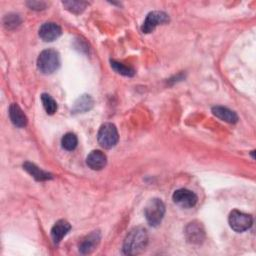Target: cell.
Here are the masks:
<instances>
[{"label":"cell","mask_w":256,"mask_h":256,"mask_svg":"<svg viewBox=\"0 0 256 256\" xmlns=\"http://www.w3.org/2000/svg\"><path fill=\"white\" fill-rule=\"evenodd\" d=\"M61 144H62V147L65 150L72 151L76 148V146L78 144L77 136L74 133H71V132L66 133L61 139Z\"/></svg>","instance_id":"17"},{"label":"cell","mask_w":256,"mask_h":256,"mask_svg":"<svg viewBox=\"0 0 256 256\" xmlns=\"http://www.w3.org/2000/svg\"><path fill=\"white\" fill-rule=\"evenodd\" d=\"M228 222L230 227L236 232H244L248 230L253 223V218L251 215L244 212L233 210L229 214Z\"/></svg>","instance_id":"5"},{"label":"cell","mask_w":256,"mask_h":256,"mask_svg":"<svg viewBox=\"0 0 256 256\" xmlns=\"http://www.w3.org/2000/svg\"><path fill=\"white\" fill-rule=\"evenodd\" d=\"M94 101L90 95L84 94L81 95L74 103V106L72 108L73 113H83L86 111H89L93 107Z\"/></svg>","instance_id":"16"},{"label":"cell","mask_w":256,"mask_h":256,"mask_svg":"<svg viewBox=\"0 0 256 256\" xmlns=\"http://www.w3.org/2000/svg\"><path fill=\"white\" fill-rule=\"evenodd\" d=\"M111 67L119 74L121 75H124V76H133L134 75V69L129 67V66H126L124 65L123 63H120L118 61H115V60H111Z\"/></svg>","instance_id":"20"},{"label":"cell","mask_w":256,"mask_h":256,"mask_svg":"<svg viewBox=\"0 0 256 256\" xmlns=\"http://www.w3.org/2000/svg\"><path fill=\"white\" fill-rule=\"evenodd\" d=\"M71 225L66 220H58L51 229V237L55 244H58L62 238L69 232Z\"/></svg>","instance_id":"12"},{"label":"cell","mask_w":256,"mask_h":256,"mask_svg":"<svg viewBox=\"0 0 256 256\" xmlns=\"http://www.w3.org/2000/svg\"><path fill=\"white\" fill-rule=\"evenodd\" d=\"M27 5L33 9V10H43L46 7V2L43 1H30L27 3Z\"/></svg>","instance_id":"22"},{"label":"cell","mask_w":256,"mask_h":256,"mask_svg":"<svg viewBox=\"0 0 256 256\" xmlns=\"http://www.w3.org/2000/svg\"><path fill=\"white\" fill-rule=\"evenodd\" d=\"M165 214V205L161 201V199L153 198L148 201L144 208V215L147 222L153 226H158Z\"/></svg>","instance_id":"3"},{"label":"cell","mask_w":256,"mask_h":256,"mask_svg":"<svg viewBox=\"0 0 256 256\" xmlns=\"http://www.w3.org/2000/svg\"><path fill=\"white\" fill-rule=\"evenodd\" d=\"M168 21H169V17L165 12H163V11H152L146 16V18L143 22V25L141 27V30L144 33H150L158 25L165 24Z\"/></svg>","instance_id":"6"},{"label":"cell","mask_w":256,"mask_h":256,"mask_svg":"<svg viewBox=\"0 0 256 256\" xmlns=\"http://www.w3.org/2000/svg\"><path fill=\"white\" fill-rule=\"evenodd\" d=\"M148 243V234L144 227L138 226L131 229L126 235L123 243V253L135 255L142 252Z\"/></svg>","instance_id":"1"},{"label":"cell","mask_w":256,"mask_h":256,"mask_svg":"<svg viewBox=\"0 0 256 256\" xmlns=\"http://www.w3.org/2000/svg\"><path fill=\"white\" fill-rule=\"evenodd\" d=\"M106 162H107V157L100 150L91 151L88 154L87 158H86V164L92 170H101V169H103L106 165Z\"/></svg>","instance_id":"10"},{"label":"cell","mask_w":256,"mask_h":256,"mask_svg":"<svg viewBox=\"0 0 256 256\" xmlns=\"http://www.w3.org/2000/svg\"><path fill=\"white\" fill-rule=\"evenodd\" d=\"M41 101H42V104H43V107L45 109V111L52 115L56 112L57 110V103L56 101L47 93H43L41 94Z\"/></svg>","instance_id":"18"},{"label":"cell","mask_w":256,"mask_h":256,"mask_svg":"<svg viewBox=\"0 0 256 256\" xmlns=\"http://www.w3.org/2000/svg\"><path fill=\"white\" fill-rule=\"evenodd\" d=\"M185 236L188 242L193 244H199L204 240L205 232L201 223L193 221L188 223L185 228Z\"/></svg>","instance_id":"8"},{"label":"cell","mask_w":256,"mask_h":256,"mask_svg":"<svg viewBox=\"0 0 256 256\" xmlns=\"http://www.w3.org/2000/svg\"><path fill=\"white\" fill-rule=\"evenodd\" d=\"M119 136L117 128L112 123H104L97 134L98 143L106 149L114 147L118 142Z\"/></svg>","instance_id":"4"},{"label":"cell","mask_w":256,"mask_h":256,"mask_svg":"<svg viewBox=\"0 0 256 256\" xmlns=\"http://www.w3.org/2000/svg\"><path fill=\"white\" fill-rule=\"evenodd\" d=\"M172 199L174 203H176L177 205L183 208H191L195 206L198 200L197 195L193 191L185 188H181L174 191L172 195Z\"/></svg>","instance_id":"7"},{"label":"cell","mask_w":256,"mask_h":256,"mask_svg":"<svg viewBox=\"0 0 256 256\" xmlns=\"http://www.w3.org/2000/svg\"><path fill=\"white\" fill-rule=\"evenodd\" d=\"M101 239V235L99 231H93L89 235H87L81 244L79 245V251L82 254H88L91 253L99 244Z\"/></svg>","instance_id":"11"},{"label":"cell","mask_w":256,"mask_h":256,"mask_svg":"<svg viewBox=\"0 0 256 256\" xmlns=\"http://www.w3.org/2000/svg\"><path fill=\"white\" fill-rule=\"evenodd\" d=\"M62 4L66 7L67 10L75 14H79L83 12L86 6L88 5L87 2H83V1H64L62 2Z\"/></svg>","instance_id":"19"},{"label":"cell","mask_w":256,"mask_h":256,"mask_svg":"<svg viewBox=\"0 0 256 256\" xmlns=\"http://www.w3.org/2000/svg\"><path fill=\"white\" fill-rule=\"evenodd\" d=\"M23 168L37 181H45V180H50L53 178L52 174L40 169L34 163L27 161L23 164Z\"/></svg>","instance_id":"15"},{"label":"cell","mask_w":256,"mask_h":256,"mask_svg":"<svg viewBox=\"0 0 256 256\" xmlns=\"http://www.w3.org/2000/svg\"><path fill=\"white\" fill-rule=\"evenodd\" d=\"M62 33L61 27L54 22H46L39 28V36L45 42L56 40Z\"/></svg>","instance_id":"9"},{"label":"cell","mask_w":256,"mask_h":256,"mask_svg":"<svg viewBox=\"0 0 256 256\" xmlns=\"http://www.w3.org/2000/svg\"><path fill=\"white\" fill-rule=\"evenodd\" d=\"M20 22H21V19L16 14H9V15H6L4 18V25L7 28H14L17 25H19Z\"/></svg>","instance_id":"21"},{"label":"cell","mask_w":256,"mask_h":256,"mask_svg":"<svg viewBox=\"0 0 256 256\" xmlns=\"http://www.w3.org/2000/svg\"><path fill=\"white\" fill-rule=\"evenodd\" d=\"M212 113L219 119H221L225 122L231 123V124H234L238 121L237 114L227 107L214 106V107H212Z\"/></svg>","instance_id":"14"},{"label":"cell","mask_w":256,"mask_h":256,"mask_svg":"<svg viewBox=\"0 0 256 256\" xmlns=\"http://www.w3.org/2000/svg\"><path fill=\"white\" fill-rule=\"evenodd\" d=\"M9 117L11 122L17 127H25L27 125V117L16 103H12L9 106Z\"/></svg>","instance_id":"13"},{"label":"cell","mask_w":256,"mask_h":256,"mask_svg":"<svg viewBox=\"0 0 256 256\" xmlns=\"http://www.w3.org/2000/svg\"><path fill=\"white\" fill-rule=\"evenodd\" d=\"M60 66L59 53L54 49L43 50L37 59V67L40 72L44 74H51L55 72Z\"/></svg>","instance_id":"2"}]
</instances>
